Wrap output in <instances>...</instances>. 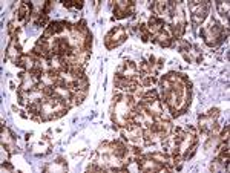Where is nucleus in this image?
Here are the masks:
<instances>
[{"mask_svg":"<svg viewBox=\"0 0 230 173\" xmlns=\"http://www.w3.org/2000/svg\"><path fill=\"white\" fill-rule=\"evenodd\" d=\"M2 169L3 170H12V166H11V164H8L6 161L3 162V166H2Z\"/></svg>","mask_w":230,"mask_h":173,"instance_id":"obj_3","label":"nucleus"},{"mask_svg":"<svg viewBox=\"0 0 230 173\" xmlns=\"http://www.w3.org/2000/svg\"><path fill=\"white\" fill-rule=\"evenodd\" d=\"M127 34H126V29L123 26H115L112 28L104 37V43H106V48L108 49H114L117 48L118 44H121L123 41L126 40Z\"/></svg>","mask_w":230,"mask_h":173,"instance_id":"obj_1","label":"nucleus"},{"mask_svg":"<svg viewBox=\"0 0 230 173\" xmlns=\"http://www.w3.org/2000/svg\"><path fill=\"white\" fill-rule=\"evenodd\" d=\"M206 115H207V116H210V118H213V120H216V118L219 116V109H216V107L210 109V110H209Z\"/></svg>","mask_w":230,"mask_h":173,"instance_id":"obj_2","label":"nucleus"}]
</instances>
